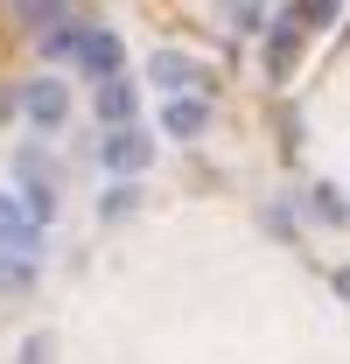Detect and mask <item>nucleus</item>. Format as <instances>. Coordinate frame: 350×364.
Masks as SVG:
<instances>
[{
	"label": "nucleus",
	"mask_w": 350,
	"mask_h": 364,
	"mask_svg": "<svg viewBox=\"0 0 350 364\" xmlns=\"http://www.w3.org/2000/svg\"><path fill=\"white\" fill-rule=\"evenodd\" d=\"M147 77L169 91V98H203V91H211V70H203L196 56H182V49H154V56H147Z\"/></svg>",
	"instance_id": "1"
},
{
	"label": "nucleus",
	"mask_w": 350,
	"mask_h": 364,
	"mask_svg": "<svg viewBox=\"0 0 350 364\" xmlns=\"http://www.w3.org/2000/svg\"><path fill=\"white\" fill-rule=\"evenodd\" d=\"M78 70H91L98 85L127 77V43H120V28H98V21H85V43H78Z\"/></svg>",
	"instance_id": "2"
},
{
	"label": "nucleus",
	"mask_w": 350,
	"mask_h": 364,
	"mask_svg": "<svg viewBox=\"0 0 350 364\" xmlns=\"http://www.w3.org/2000/svg\"><path fill=\"white\" fill-rule=\"evenodd\" d=\"M98 161H105V168H112L120 182H133L140 168H147V161H154V140L140 134V127H120V134H105V140H98Z\"/></svg>",
	"instance_id": "3"
},
{
	"label": "nucleus",
	"mask_w": 350,
	"mask_h": 364,
	"mask_svg": "<svg viewBox=\"0 0 350 364\" xmlns=\"http://www.w3.org/2000/svg\"><path fill=\"white\" fill-rule=\"evenodd\" d=\"M36 245H43V225L28 218L21 196L0 189V259H7V252H14V259H36Z\"/></svg>",
	"instance_id": "4"
},
{
	"label": "nucleus",
	"mask_w": 350,
	"mask_h": 364,
	"mask_svg": "<svg viewBox=\"0 0 350 364\" xmlns=\"http://www.w3.org/2000/svg\"><path fill=\"white\" fill-rule=\"evenodd\" d=\"M21 112H28L43 134H56V127L70 119V91L56 85V77H28V85H21Z\"/></svg>",
	"instance_id": "5"
},
{
	"label": "nucleus",
	"mask_w": 350,
	"mask_h": 364,
	"mask_svg": "<svg viewBox=\"0 0 350 364\" xmlns=\"http://www.w3.org/2000/svg\"><path fill=\"white\" fill-rule=\"evenodd\" d=\"M203 127H211V98H169L161 105V134L169 140H196Z\"/></svg>",
	"instance_id": "6"
},
{
	"label": "nucleus",
	"mask_w": 350,
	"mask_h": 364,
	"mask_svg": "<svg viewBox=\"0 0 350 364\" xmlns=\"http://www.w3.org/2000/svg\"><path fill=\"white\" fill-rule=\"evenodd\" d=\"M133 112H140V91H133V77H112V85H98V119L120 134V127H133Z\"/></svg>",
	"instance_id": "7"
},
{
	"label": "nucleus",
	"mask_w": 350,
	"mask_h": 364,
	"mask_svg": "<svg viewBox=\"0 0 350 364\" xmlns=\"http://www.w3.org/2000/svg\"><path fill=\"white\" fill-rule=\"evenodd\" d=\"M295 43H302V21H295V7H287V14H273V43H266V77H287V63H295Z\"/></svg>",
	"instance_id": "8"
},
{
	"label": "nucleus",
	"mask_w": 350,
	"mask_h": 364,
	"mask_svg": "<svg viewBox=\"0 0 350 364\" xmlns=\"http://www.w3.org/2000/svg\"><path fill=\"white\" fill-rule=\"evenodd\" d=\"M308 210H315L322 225H350V203H344L336 182H315V189H308Z\"/></svg>",
	"instance_id": "9"
},
{
	"label": "nucleus",
	"mask_w": 350,
	"mask_h": 364,
	"mask_svg": "<svg viewBox=\"0 0 350 364\" xmlns=\"http://www.w3.org/2000/svg\"><path fill=\"white\" fill-rule=\"evenodd\" d=\"M133 210H140V182H112V189L98 196V218H105V225H120Z\"/></svg>",
	"instance_id": "10"
},
{
	"label": "nucleus",
	"mask_w": 350,
	"mask_h": 364,
	"mask_svg": "<svg viewBox=\"0 0 350 364\" xmlns=\"http://www.w3.org/2000/svg\"><path fill=\"white\" fill-rule=\"evenodd\" d=\"M28 280H36V259H0V287L7 294H21Z\"/></svg>",
	"instance_id": "11"
},
{
	"label": "nucleus",
	"mask_w": 350,
	"mask_h": 364,
	"mask_svg": "<svg viewBox=\"0 0 350 364\" xmlns=\"http://www.w3.org/2000/svg\"><path fill=\"white\" fill-rule=\"evenodd\" d=\"M14 112H21V91H7V85H0V119H14Z\"/></svg>",
	"instance_id": "12"
}]
</instances>
